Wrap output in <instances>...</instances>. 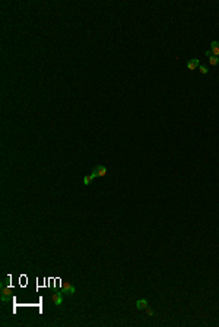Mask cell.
I'll list each match as a JSON object with an SVG mask.
<instances>
[{"mask_svg": "<svg viewBox=\"0 0 219 327\" xmlns=\"http://www.w3.org/2000/svg\"><path fill=\"white\" fill-rule=\"evenodd\" d=\"M92 175H94L95 178H102V176H105V175H107V167H105V166H102V164H100V166H95V167H94V170H92Z\"/></svg>", "mask_w": 219, "mask_h": 327, "instance_id": "obj_1", "label": "cell"}, {"mask_svg": "<svg viewBox=\"0 0 219 327\" xmlns=\"http://www.w3.org/2000/svg\"><path fill=\"white\" fill-rule=\"evenodd\" d=\"M12 291L10 289H6V288H1V301L3 302H9L12 299Z\"/></svg>", "mask_w": 219, "mask_h": 327, "instance_id": "obj_2", "label": "cell"}, {"mask_svg": "<svg viewBox=\"0 0 219 327\" xmlns=\"http://www.w3.org/2000/svg\"><path fill=\"white\" fill-rule=\"evenodd\" d=\"M199 66H200L199 59H190V60L187 62V68H188V70H196Z\"/></svg>", "mask_w": 219, "mask_h": 327, "instance_id": "obj_3", "label": "cell"}, {"mask_svg": "<svg viewBox=\"0 0 219 327\" xmlns=\"http://www.w3.org/2000/svg\"><path fill=\"white\" fill-rule=\"evenodd\" d=\"M51 299H53V302H54L56 305H60V304L63 302V295L60 292H54L51 295Z\"/></svg>", "mask_w": 219, "mask_h": 327, "instance_id": "obj_4", "label": "cell"}, {"mask_svg": "<svg viewBox=\"0 0 219 327\" xmlns=\"http://www.w3.org/2000/svg\"><path fill=\"white\" fill-rule=\"evenodd\" d=\"M75 291H76V289H75V286H73L70 282H66V283L63 285V292H66L67 295H73Z\"/></svg>", "mask_w": 219, "mask_h": 327, "instance_id": "obj_5", "label": "cell"}, {"mask_svg": "<svg viewBox=\"0 0 219 327\" xmlns=\"http://www.w3.org/2000/svg\"><path fill=\"white\" fill-rule=\"evenodd\" d=\"M148 305H149V304H148L146 299H137V301H136V308H137V310H146Z\"/></svg>", "mask_w": 219, "mask_h": 327, "instance_id": "obj_6", "label": "cell"}, {"mask_svg": "<svg viewBox=\"0 0 219 327\" xmlns=\"http://www.w3.org/2000/svg\"><path fill=\"white\" fill-rule=\"evenodd\" d=\"M210 52H212L213 56L219 57V41H213V43L210 44Z\"/></svg>", "mask_w": 219, "mask_h": 327, "instance_id": "obj_7", "label": "cell"}, {"mask_svg": "<svg viewBox=\"0 0 219 327\" xmlns=\"http://www.w3.org/2000/svg\"><path fill=\"white\" fill-rule=\"evenodd\" d=\"M207 60H209V63L212 65V66H216L219 63V57L216 56H213V54H210V56H207Z\"/></svg>", "mask_w": 219, "mask_h": 327, "instance_id": "obj_8", "label": "cell"}, {"mask_svg": "<svg viewBox=\"0 0 219 327\" xmlns=\"http://www.w3.org/2000/svg\"><path fill=\"white\" fill-rule=\"evenodd\" d=\"M94 179H95V176H94L92 173H91V175H86V176L83 178V183H85V185H91Z\"/></svg>", "mask_w": 219, "mask_h": 327, "instance_id": "obj_9", "label": "cell"}, {"mask_svg": "<svg viewBox=\"0 0 219 327\" xmlns=\"http://www.w3.org/2000/svg\"><path fill=\"white\" fill-rule=\"evenodd\" d=\"M199 70L202 72L203 75H206V73H207V68H206V66H202V65L199 66Z\"/></svg>", "mask_w": 219, "mask_h": 327, "instance_id": "obj_10", "label": "cell"}, {"mask_svg": "<svg viewBox=\"0 0 219 327\" xmlns=\"http://www.w3.org/2000/svg\"><path fill=\"white\" fill-rule=\"evenodd\" d=\"M146 312H148V315H153V310H152V308H149V307L146 308Z\"/></svg>", "mask_w": 219, "mask_h": 327, "instance_id": "obj_11", "label": "cell"}]
</instances>
